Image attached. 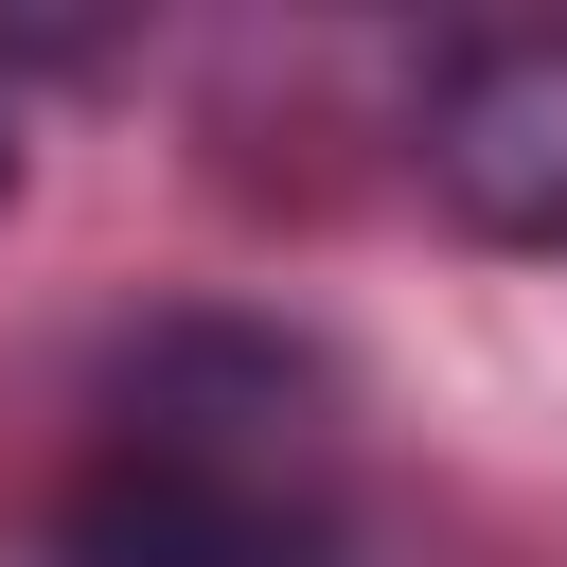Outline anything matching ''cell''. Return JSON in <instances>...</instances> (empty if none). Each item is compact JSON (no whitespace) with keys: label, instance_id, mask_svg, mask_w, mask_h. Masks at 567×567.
Returning <instances> with one entry per match:
<instances>
[{"label":"cell","instance_id":"obj_1","mask_svg":"<svg viewBox=\"0 0 567 567\" xmlns=\"http://www.w3.org/2000/svg\"><path fill=\"white\" fill-rule=\"evenodd\" d=\"M53 549L71 567H354L337 372L248 319H159L106 372Z\"/></svg>","mask_w":567,"mask_h":567},{"label":"cell","instance_id":"obj_2","mask_svg":"<svg viewBox=\"0 0 567 567\" xmlns=\"http://www.w3.org/2000/svg\"><path fill=\"white\" fill-rule=\"evenodd\" d=\"M408 159H425V195L478 248H567V18L443 35L425 106H408Z\"/></svg>","mask_w":567,"mask_h":567},{"label":"cell","instance_id":"obj_3","mask_svg":"<svg viewBox=\"0 0 567 567\" xmlns=\"http://www.w3.org/2000/svg\"><path fill=\"white\" fill-rule=\"evenodd\" d=\"M0 213H18V106H0Z\"/></svg>","mask_w":567,"mask_h":567}]
</instances>
